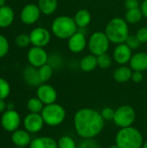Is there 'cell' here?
Returning a JSON list of instances; mask_svg holds the SVG:
<instances>
[{
  "instance_id": "obj_10",
  "label": "cell",
  "mask_w": 147,
  "mask_h": 148,
  "mask_svg": "<svg viewBox=\"0 0 147 148\" xmlns=\"http://www.w3.org/2000/svg\"><path fill=\"white\" fill-rule=\"evenodd\" d=\"M42 12L36 3H28L22 9L20 12V20L26 25H32L36 23L40 18Z\"/></svg>"
},
{
  "instance_id": "obj_35",
  "label": "cell",
  "mask_w": 147,
  "mask_h": 148,
  "mask_svg": "<svg viewBox=\"0 0 147 148\" xmlns=\"http://www.w3.org/2000/svg\"><path fill=\"white\" fill-rule=\"evenodd\" d=\"M126 44L132 50H136V49H138L140 47V45H141L140 42L139 41V39L137 38V36H136L135 35H130V36L127 37L126 41Z\"/></svg>"
},
{
  "instance_id": "obj_12",
  "label": "cell",
  "mask_w": 147,
  "mask_h": 148,
  "mask_svg": "<svg viewBox=\"0 0 147 148\" xmlns=\"http://www.w3.org/2000/svg\"><path fill=\"white\" fill-rule=\"evenodd\" d=\"M88 47V39L86 34L78 29V30L68 39V49L74 54L81 53Z\"/></svg>"
},
{
  "instance_id": "obj_13",
  "label": "cell",
  "mask_w": 147,
  "mask_h": 148,
  "mask_svg": "<svg viewBox=\"0 0 147 148\" xmlns=\"http://www.w3.org/2000/svg\"><path fill=\"white\" fill-rule=\"evenodd\" d=\"M44 121L41 114L29 113L23 120V127L29 134H36L40 132L44 126Z\"/></svg>"
},
{
  "instance_id": "obj_9",
  "label": "cell",
  "mask_w": 147,
  "mask_h": 148,
  "mask_svg": "<svg viewBox=\"0 0 147 148\" xmlns=\"http://www.w3.org/2000/svg\"><path fill=\"white\" fill-rule=\"evenodd\" d=\"M27 60L29 65L35 68H40L42 65L48 63L49 55L44 48L33 46L27 53Z\"/></svg>"
},
{
  "instance_id": "obj_23",
  "label": "cell",
  "mask_w": 147,
  "mask_h": 148,
  "mask_svg": "<svg viewBox=\"0 0 147 148\" xmlns=\"http://www.w3.org/2000/svg\"><path fill=\"white\" fill-rule=\"evenodd\" d=\"M79 65L83 72H92L98 67L97 56L93 54L86 55L81 59Z\"/></svg>"
},
{
  "instance_id": "obj_31",
  "label": "cell",
  "mask_w": 147,
  "mask_h": 148,
  "mask_svg": "<svg viewBox=\"0 0 147 148\" xmlns=\"http://www.w3.org/2000/svg\"><path fill=\"white\" fill-rule=\"evenodd\" d=\"M10 94V85L3 77H0V99L5 100Z\"/></svg>"
},
{
  "instance_id": "obj_25",
  "label": "cell",
  "mask_w": 147,
  "mask_h": 148,
  "mask_svg": "<svg viewBox=\"0 0 147 148\" xmlns=\"http://www.w3.org/2000/svg\"><path fill=\"white\" fill-rule=\"evenodd\" d=\"M143 17L144 16L140 8H135L126 10L124 19L126 21L128 24H137L142 20Z\"/></svg>"
},
{
  "instance_id": "obj_46",
  "label": "cell",
  "mask_w": 147,
  "mask_h": 148,
  "mask_svg": "<svg viewBox=\"0 0 147 148\" xmlns=\"http://www.w3.org/2000/svg\"><path fill=\"white\" fill-rule=\"evenodd\" d=\"M15 148H27V147H16Z\"/></svg>"
},
{
  "instance_id": "obj_37",
  "label": "cell",
  "mask_w": 147,
  "mask_h": 148,
  "mask_svg": "<svg viewBox=\"0 0 147 148\" xmlns=\"http://www.w3.org/2000/svg\"><path fill=\"white\" fill-rule=\"evenodd\" d=\"M114 113H115V110H113V108H105L101 110V114L105 121H111V120H113Z\"/></svg>"
},
{
  "instance_id": "obj_5",
  "label": "cell",
  "mask_w": 147,
  "mask_h": 148,
  "mask_svg": "<svg viewBox=\"0 0 147 148\" xmlns=\"http://www.w3.org/2000/svg\"><path fill=\"white\" fill-rule=\"evenodd\" d=\"M41 114L44 123L50 127L61 125L66 118V111L64 108L55 102L45 105Z\"/></svg>"
},
{
  "instance_id": "obj_38",
  "label": "cell",
  "mask_w": 147,
  "mask_h": 148,
  "mask_svg": "<svg viewBox=\"0 0 147 148\" xmlns=\"http://www.w3.org/2000/svg\"><path fill=\"white\" fill-rule=\"evenodd\" d=\"M144 75L143 73L140 71H133V75H132V81L135 83H139L143 81Z\"/></svg>"
},
{
  "instance_id": "obj_15",
  "label": "cell",
  "mask_w": 147,
  "mask_h": 148,
  "mask_svg": "<svg viewBox=\"0 0 147 148\" xmlns=\"http://www.w3.org/2000/svg\"><path fill=\"white\" fill-rule=\"evenodd\" d=\"M132 56L133 50L126 44V42L117 44L113 52V61L120 66L126 65L127 63H129Z\"/></svg>"
},
{
  "instance_id": "obj_36",
  "label": "cell",
  "mask_w": 147,
  "mask_h": 148,
  "mask_svg": "<svg viewBox=\"0 0 147 148\" xmlns=\"http://www.w3.org/2000/svg\"><path fill=\"white\" fill-rule=\"evenodd\" d=\"M135 36H137V38L139 39V41L140 42L141 44L143 43H146L147 42V26H144L139 28Z\"/></svg>"
},
{
  "instance_id": "obj_19",
  "label": "cell",
  "mask_w": 147,
  "mask_h": 148,
  "mask_svg": "<svg viewBox=\"0 0 147 148\" xmlns=\"http://www.w3.org/2000/svg\"><path fill=\"white\" fill-rule=\"evenodd\" d=\"M15 19V13L11 7L3 5L0 7V28L10 27Z\"/></svg>"
},
{
  "instance_id": "obj_44",
  "label": "cell",
  "mask_w": 147,
  "mask_h": 148,
  "mask_svg": "<svg viewBox=\"0 0 147 148\" xmlns=\"http://www.w3.org/2000/svg\"><path fill=\"white\" fill-rule=\"evenodd\" d=\"M108 148H120V147H118V146L115 144V145H113V146H111V147H109Z\"/></svg>"
},
{
  "instance_id": "obj_28",
  "label": "cell",
  "mask_w": 147,
  "mask_h": 148,
  "mask_svg": "<svg viewBox=\"0 0 147 148\" xmlns=\"http://www.w3.org/2000/svg\"><path fill=\"white\" fill-rule=\"evenodd\" d=\"M97 61H98V67L100 69H107L111 67L113 59L110 55H108L107 53H105L97 56Z\"/></svg>"
},
{
  "instance_id": "obj_30",
  "label": "cell",
  "mask_w": 147,
  "mask_h": 148,
  "mask_svg": "<svg viewBox=\"0 0 147 148\" xmlns=\"http://www.w3.org/2000/svg\"><path fill=\"white\" fill-rule=\"evenodd\" d=\"M15 43L19 48H26V47H28L29 44H31L29 35L25 34V33L19 34L15 39Z\"/></svg>"
},
{
  "instance_id": "obj_7",
  "label": "cell",
  "mask_w": 147,
  "mask_h": 148,
  "mask_svg": "<svg viewBox=\"0 0 147 148\" xmlns=\"http://www.w3.org/2000/svg\"><path fill=\"white\" fill-rule=\"evenodd\" d=\"M136 119V113L130 105H123L115 110L113 122L120 128L132 127Z\"/></svg>"
},
{
  "instance_id": "obj_2",
  "label": "cell",
  "mask_w": 147,
  "mask_h": 148,
  "mask_svg": "<svg viewBox=\"0 0 147 148\" xmlns=\"http://www.w3.org/2000/svg\"><path fill=\"white\" fill-rule=\"evenodd\" d=\"M105 33L110 42L116 45L126 42L127 37L130 36L128 23L124 18L118 16L112 18L107 23L105 28Z\"/></svg>"
},
{
  "instance_id": "obj_32",
  "label": "cell",
  "mask_w": 147,
  "mask_h": 148,
  "mask_svg": "<svg viewBox=\"0 0 147 148\" xmlns=\"http://www.w3.org/2000/svg\"><path fill=\"white\" fill-rule=\"evenodd\" d=\"M10 49V43L8 39L3 36L0 34V58L4 57Z\"/></svg>"
},
{
  "instance_id": "obj_14",
  "label": "cell",
  "mask_w": 147,
  "mask_h": 148,
  "mask_svg": "<svg viewBox=\"0 0 147 148\" xmlns=\"http://www.w3.org/2000/svg\"><path fill=\"white\" fill-rule=\"evenodd\" d=\"M36 97H38L44 105L55 103L57 100V92L54 87L47 83H42L36 89Z\"/></svg>"
},
{
  "instance_id": "obj_8",
  "label": "cell",
  "mask_w": 147,
  "mask_h": 148,
  "mask_svg": "<svg viewBox=\"0 0 147 148\" xmlns=\"http://www.w3.org/2000/svg\"><path fill=\"white\" fill-rule=\"evenodd\" d=\"M0 122L2 127L5 131L13 133L19 128L21 124V117L15 109L6 110L3 113Z\"/></svg>"
},
{
  "instance_id": "obj_3",
  "label": "cell",
  "mask_w": 147,
  "mask_h": 148,
  "mask_svg": "<svg viewBox=\"0 0 147 148\" xmlns=\"http://www.w3.org/2000/svg\"><path fill=\"white\" fill-rule=\"evenodd\" d=\"M115 144L120 148H142V134L133 127L120 128L115 136Z\"/></svg>"
},
{
  "instance_id": "obj_24",
  "label": "cell",
  "mask_w": 147,
  "mask_h": 148,
  "mask_svg": "<svg viewBox=\"0 0 147 148\" xmlns=\"http://www.w3.org/2000/svg\"><path fill=\"white\" fill-rule=\"evenodd\" d=\"M37 5L42 14L50 16L56 11L58 7V0H38Z\"/></svg>"
},
{
  "instance_id": "obj_40",
  "label": "cell",
  "mask_w": 147,
  "mask_h": 148,
  "mask_svg": "<svg viewBox=\"0 0 147 148\" xmlns=\"http://www.w3.org/2000/svg\"><path fill=\"white\" fill-rule=\"evenodd\" d=\"M140 10L142 11V14H143V16L146 17L147 19V0H144L141 4H140Z\"/></svg>"
},
{
  "instance_id": "obj_17",
  "label": "cell",
  "mask_w": 147,
  "mask_h": 148,
  "mask_svg": "<svg viewBox=\"0 0 147 148\" xmlns=\"http://www.w3.org/2000/svg\"><path fill=\"white\" fill-rule=\"evenodd\" d=\"M31 137L28 131L25 129H17L11 134V141L17 147H27L30 145Z\"/></svg>"
},
{
  "instance_id": "obj_16",
  "label": "cell",
  "mask_w": 147,
  "mask_h": 148,
  "mask_svg": "<svg viewBox=\"0 0 147 148\" xmlns=\"http://www.w3.org/2000/svg\"><path fill=\"white\" fill-rule=\"evenodd\" d=\"M129 65L133 71H146L147 69V52L141 51L133 54L129 62Z\"/></svg>"
},
{
  "instance_id": "obj_21",
  "label": "cell",
  "mask_w": 147,
  "mask_h": 148,
  "mask_svg": "<svg viewBox=\"0 0 147 148\" xmlns=\"http://www.w3.org/2000/svg\"><path fill=\"white\" fill-rule=\"evenodd\" d=\"M29 148H58V145L55 139L48 136H42L33 139Z\"/></svg>"
},
{
  "instance_id": "obj_42",
  "label": "cell",
  "mask_w": 147,
  "mask_h": 148,
  "mask_svg": "<svg viewBox=\"0 0 147 148\" xmlns=\"http://www.w3.org/2000/svg\"><path fill=\"white\" fill-rule=\"evenodd\" d=\"M15 108V105L13 102H9L7 103V110H12Z\"/></svg>"
},
{
  "instance_id": "obj_6",
  "label": "cell",
  "mask_w": 147,
  "mask_h": 148,
  "mask_svg": "<svg viewBox=\"0 0 147 148\" xmlns=\"http://www.w3.org/2000/svg\"><path fill=\"white\" fill-rule=\"evenodd\" d=\"M110 41L103 31H95L92 33L88 40V49L91 54L99 56L107 53L110 47Z\"/></svg>"
},
{
  "instance_id": "obj_29",
  "label": "cell",
  "mask_w": 147,
  "mask_h": 148,
  "mask_svg": "<svg viewBox=\"0 0 147 148\" xmlns=\"http://www.w3.org/2000/svg\"><path fill=\"white\" fill-rule=\"evenodd\" d=\"M58 148H77V144L69 136H62L57 141Z\"/></svg>"
},
{
  "instance_id": "obj_41",
  "label": "cell",
  "mask_w": 147,
  "mask_h": 148,
  "mask_svg": "<svg viewBox=\"0 0 147 148\" xmlns=\"http://www.w3.org/2000/svg\"><path fill=\"white\" fill-rule=\"evenodd\" d=\"M7 110V103L3 99H0V114H3Z\"/></svg>"
},
{
  "instance_id": "obj_26",
  "label": "cell",
  "mask_w": 147,
  "mask_h": 148,
  "mask_svg": "<svg viewBox=\"0 0 147 148\" xmlns=\"http://www.w3.org/2000/svg\"><path fill=\"white\" fill-rule=\"evenodd\" d=\"M44 108V104L38 97H32L27 101V108L29 113L41 114Z\"/></svg>"
},
{
  "instance_id": "obj_1",
  "label": "cell",
  "mask_w": 147,
  "mask_h": 148,
  "mask_svg": "<svg viewBox=\"0 0 147 148\" xmlns=\"http://www.w3.org/2000/svg\"><path fill=\"white\" fill-rule=\"evenodd\" d=\"M74 127L76 134L82 139H94L102 132L105 120L97 110L84 108L75 113Z\"/></svg>"
},
{
  "instance_id": "obj_33",
  "label": "cell",
  "mask_w": 147,
  "mask_h": 148,
  "mask_svg": "<svg viewBox=\"0 0 147 148\" xmlns=\"http://www.w3.org/2000/svg\"><path fill=\"white\" fill-rule=\"evenodd\" d=\"M77 148H101V146L94 139H83L77 145Z\"/></svg>"
},
{
  "instance_id": "obj_27",
  "label": "cell",
  "mask_w": 147,
  "mask_h": 148,
  "mask_svg": "<svg viewBox=\"0 0 147 148\" xmlns=\"http://www.w3.org/2000/svg\"><path fill=\"white\" fill-rule=\"evenodd\" d=\"M38 73L42 83H45L51 79L54 73V69L49 63H46L42 67L38 68Z\"/></svg>"
},
{
  "instance_id": "obj_4",
  "label": "cell",
  "mask_w": 147,
  "mask_h": 148,
  "mask_svg": "<svg viewBox=\"0 0 147 148\" xmlns=\"http://www.w3.org/2000/svg\"><path fill=\"white\" fill-rule=\"evenodd\" d=\"M78 30L74 17L69 16H59L51 23V32L59 39L68 40Z\"/></svg>"
},
{
  "instance_id": "obj_18",
  "label": "cell",
  "mask_w": 147,
  "mask_h": 148,
  "mask_svg": "<svg viewBox=\"0 0 147 148\" xmlns=\"http://www.w3.org/2000/svg\"><path fill=\"white\" fill-rule=\"evenodd\" d=\"M23 77L24 82L31 87H39L42 84L39 77L38 69L31 65H29L24 69L23 72Z\"/></svg>"
},
{
  "instance_id": "obj_39",
  "label": "cell",
  "mask_w": 147,
  "mask_h": 148,
  "mask_svg": "<svg viewBox=\"0 0 147 148\" xmlns=\"http://www.w3.org/2000/svg\"><path fill=\"white\" fill-rule=\"evenodd\" d=\"M125 6H126V10L140 7L139 0H125Z\"/></svg>"
},
{
  "instance_id": "obj_22",
  "label": "cell",
  "mask_w": 147,
  "mask_h": 148,
  "mask_svg": "<svg viewBox=\"0 0 147 148\" xmlns=\"http://www.w3.org/2000/svg\"><path fill=\"white\" fill-rule=\"evenodd\" d=\"M132 75L133 69L130 67L122 65L113 71V79L119 83H125L132 79Z\"/></svg>"
},
{
  "instance_id": "obj_45",
  "label": "cell",
  "mask_w": 147,
  "mask_h": 148,
  "mask_svg": "<svg viewBox=\"0 0 147 148\" xmlns=\"http://www.w3.org/2000/svg\"><path fill=\"white\" fill-rule=\"evenodd\" d=\"M142 148H147V141L144 142V144H143V147H142Z\"/></svg>"
},
{
  "instance_id": "obj_11",
  "label": "cell",
  "mask_w": 147,
  "mask_h": 148,
  "mask_svg": "<svg viewBox=\"0 0 147 148\" xmlns=\"http://www.w3.org/2000/svg\"><path fill=\"white\" fill-rule=\"evenodd\" d=\"M30 42L33 46L44 48L51 40L50 32L43 27H36L29 32Z\"/></svg>"
},
{
  "instance_id": "obj_43",
  "label": "cell",
  "mask_w": 147,
  "mask_h": 148,
  "mask_svg": "<svg viewBox=\"0 0 147 148\" xmlns=\"http://www.w3.org/2000/svg\"><path fill=\"white\" fill-rule=\"evenodd\" d=\"M5 3H6V0H0V7L5 5Z\"/></svg>"
},
{
  "instance_id": "obj_34",
  "label": "cell",
  "mask_w": 147,
  "mask_h": 148,
  "mask_svg": "<svg viewBox=\"0 0 147 148\" xmlns=\"http://www.w3.org/2000/svg\"><path fill=\"white\" fill-rule=\"evenodd\" d=\"M48 63L53 68H60L62 64V58L60 55L58 54H52L50 56H49V60H48Z\"/></svg>"
},
{
  "instance_id": "obj_20",
  "label": "cell",
  "mask_w": 147,
  "mask_h": 148,
  "mask_svg": "<svg viewBox=\"0 0 147 148\" xmlns=\"http://www.w3.org/2000/svg\"><path fill=\"white\" fill-rule=\"evenodd\" d=\"M74 20L78 29H86L92 21V15L89 10L86 9H81L75 12Z\"/></svg>"
}]
</instances>
